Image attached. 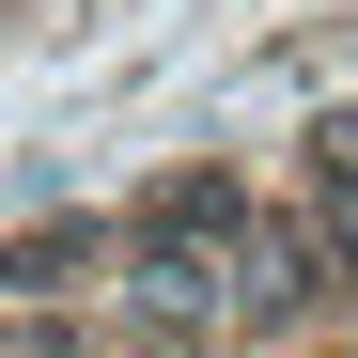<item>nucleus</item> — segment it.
I'll list each match as a JSON object with an SVG mask.
<instances>
[{"label":"nucleus","mask_w":358,"mask_h":358,"mask_svg":"<svg viewBox=\"0 0 358 358\" xmlns=\"http://www.w3.org/2000/svg\"><path fill=\"white\" fill-rule=\"evenodd\" d=\"M0 358H94L78 327H47V312H16V327H0Z\"/></svg>","instance_id":"obj_3"},{"label":"nucleus","mask_w":358,"mask_h":358,"mask_svg":"<svg viewBox=\"0 0 358 358\" xmlns=\"http://www.w3.org/2000/svg\"><path fill=\"white\" fill-rule=\"evenodd\" d=\"M312 218L358 250V125H312Z\"/></svg>","instance_id":"obj_2"},{"label":"nucleus","mask_w":358,"mask_h":358,"mask_svg":"<svg viewBox=\"0 0 358 358\" xmlns=\"http://www.w3.org/2000/svg\"><path fill=\"white\" fill-rule=\"evenodd\" d=\"M109 280V218H47V234H0V312H47V296Z\"/></svg>","instance_id":"obj_1"}]
</instances>
